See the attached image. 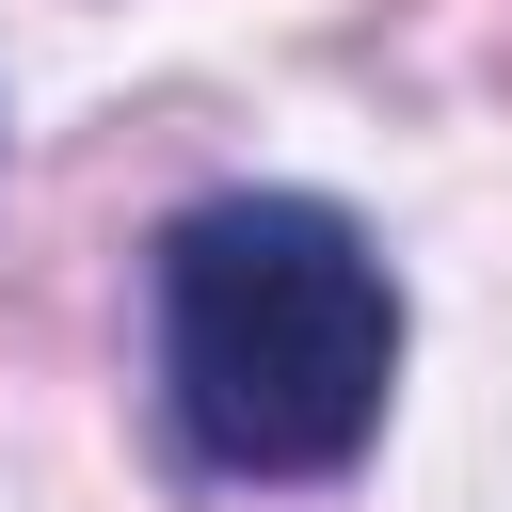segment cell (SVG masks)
Listing matches in <instances>:
<instances>
[{
  "label": "cell",
  "instance_id": "6da1fadb",
  "mask_svg": "<svg viewBox=\"0 0 512 512\" xmlns=\"http://www.w3.org/2000/svg\"><path fill=\"white\" fill-rule=\"evenodd\" d=\"M400 400V272L320 192H208L160 240V416L208 480H336Z\"/></svg>",
  "mask_w": 512,
  "mask_h": 512
}]
</instances>
